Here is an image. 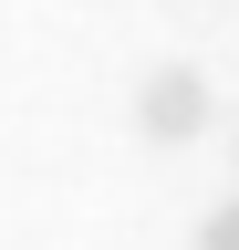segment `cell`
I'll return each mask as SVG.
<instances>
[{"mask_svg": "<svg viewBox=\"0 0 239 250\" xmlns=\"http://www.w3.org/2000/svg\"><path fill=\"white\" fill-rule=\"evenodd\" d=\"M208 250H239V198H219V208H208V229H198Z\"/></svg>", "mask_w": 239, "mask_h": 250, "instance_id": "2", "label": "cell"}, {"mask_svg": "<svg viewBox=\"0 0 239 250\" xmlns=\"http://www.w3.org/2000/svg\"><path fill=\"white\" fill-rule=\"evenodd\" d=\"M135 136H146V146L208 136V73H198V62H156V73L135 83Z\"/></svg>", "mask_w": 239, "mask_h": 250, "instance_id": "1", "label": "cell"}]
</instances>
